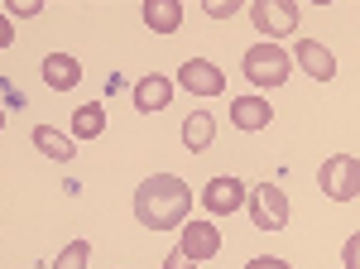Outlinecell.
I'll use <instances>...</instances> for the list:
<instances>
[{
	"instance_id": "cell-21",
	"label": "cell",
	"mask_w": 360,
	"mask_h": 269,
	"mask_svg": "<svg viewBox=\"0 0 360 269\" xmlns=\"http://www.w3.org/2000/svg\"><path fill=\"white\" fill-rule=\"evenodd\" d=\"M188 265H193V260H188V255H183V250H168L164 269H188Z\"/></svg>"
},
{
	"instance_id": "cell-19",
	"label": "cell",
	"mask_w": 360,
	"mask_h": 269,
	"mask_svg": "<svg viewBox=\"0 0 360 269\" xmlns=\"http://www.w3.org/2000/svg\"><path fill=\"white\" fill-rule=\"evenodd\" d=\"M341 265H346V269H360V231L341 245Z\"/></svg>"
},
{
	"instance_id": "cell-20",
	"label": "cell",
	"mask_w": 360,
	"mask_h": 269,
	"mask_svg": "<svg viewBox=\"0 0 360 269\" xmlns=\"http://www.w3.org/2000/svg\"><path fill=\"white\" fill-rule=\"evenodd\" d=\"M245 269H293V265H288V260H278V255H255Z\"/></svg>"
},
{
	"instance_id": "cell-13",
	"label": "cell",
	"mask_w": 360,
	"mask_h": 269,
	"mask_svg": "<svg viewBox=\"0 0 360 269\" xmlns=\"http://www.w3.org/2000/svg\"><path fill=\"white\" fill-rule=\"evenodd\" d=\"M212 139H217V120H212L207 111H193V115L183 120V144H188L193 154H207Z\"/></svg>"
},
{
	"instance_id": "cell-8",
	"label": "cell",
	"mask_w": 360,
	"mask_h": 269,
	"mask_svg": "<svg viewBox=\"0 0 360 269\" xmlns=\"http://www.w3.org/2000/svg\"><path fill=\"white\" fill-rule=\"evenodd\" d=\"M178 82H183L188 92H197V96H217V92L226 87L221 68H217V63H207V58H188V63L178 68Z\"/></svg>"
},
{
	"instance_id": "cell-1",
	"label": "cell",
	"mask_w": 360,
	"mask_h": 269,
	"mask_svg": "<svg viewBox=\"0 0 360 269\" xmlns=\"http://www.w3.org/2000/svg\"><path fill=\"white\" fill-rule=\"evenodd\" d=\"M188 212H193V188L173 173H154L144 178L135 192V216L139 226L149 231H173V226H188Z\"/></svg>"
},
{
	"instance_id": "cell-11",
	"label": "cell",
	"mask_w": 360,
	"mask_h": 269,
	"mask_svg": "<svg viewBox=\"0 0 360 269\" xmlns=\"http://www.w3.org/2000/svg\"><path fill=\"white\" fill-rule=\"evenodd\" d=\"M231 120H236L240 130H264V125L274 120V106H269L264 96H236V101H231Z\"/></svg>"
},
{
	"instance_id": "cell-5",
	"label": "cell",
	"mask_w": 360,
	"mask_h": 269,
	"mask_svg": "<svg viewBox=\"0 0 360 269\" xmlns=\"http://www.w3.org/2000/svg\"><path fill=\"white\" fill-rule=\"evenodd\" d=\"M298 15H303V10H298L293 0H255V5H250V20H255V29H259L269 44L283 39V34H293V29H298Z\"/></svg>"
},
{
	"instance_id": "cell-4",
	"label": "cell",
	"mask_w": 360,
	"mask_h": 269,
	"mask_svg": "<svg viewBox=\"0 0 360 269\" xmlns=\"http://www.w3.org/2000/svg\"><path fill=\"white\" fill-rule=\"evenodd\" d=\"M245 207H250V221H255L259 231H283V226H288V192L274 188V183L250 188Z\"/></svg>"
},
{
	"instance_id": "cell-6",
	"label": "cell",
	"mask_w": 360,
	"mask_h": 269,
	"mask_svg": "<svg viewBox=\"0 0 360 269\" xmlns=\"http://www.w3.org/2000/svg\"><path fill=\"white\" fill-rule=\"evenodd\" d=\"M202 207H207V216L240 212V207H245V183H240V178H212L207 192H202Z\"/></svg>"
},
{
	"instance_id": "cell-2",
	"label": "cell",
	"mask_w": 360,
	"mask_h": 269,
	"mask_svg": "<svg viewBox=\"0 0 360 269\" xmlns=\"http://www.w3.org/2000/svg\"><path fill=\"white\" fill-rule=\"evenodd\" d=\"M240 68H245V77L255 82V87H283L288 73H293V63H288V54H283V44H269V39H259L255 49H245Z\"/></svg>"
},
{
	"instance_id": "cell-12",
	"label": "cell",
	"mask_w": 360,
	"mask_h": 269,
	"mask_svg": "<svg viewBox=\"0 0 360 269\" xmlns=\"http://www.w3.org/2000/svg\"><path fill=\"white\" fill-rule=\"evenodd\" d=\"M298 63H303L307 77H317V82H332L336 77V58L327 54L317 39H298Z\"/></svg>"
},
{
	"instance_id": "cell-14",
	"label": "cell",
	"mask_w": 360,
	"mask_h": 269,
	"mask_svg": "<svg viewBox=\"0 0 360 269\" xmlns=\"http://www.w3.org/2000/svg\"><path fill=\"white\" fill-rule=\"evenodd\" d=\"M144 25L154 34H173L183 25V5L178 0H144Z\"/></svg>"
},
{
	"instance_id": "cell-17",
	"label": "cell",
	"mask_w": 360,
	"mask_h": 269,
	"mask_svg": "<svg viewBox=\"0 0 360 269\" xmlns=\"http://www.w3.org/2000/svg\"><path fill=\"white\" fill-rule=\"evenodd\" d=\"M86 260H91V241H72L53 260V269H86Z\"/></svg>"
},
{
	"instance_id": "cell-15",
	"label": "cell",
	"mask_w": 360,
	"mask_h": 269,
	"mask_svg": "<svg viewBox=\"0 0 360 269\" xmlns=\"http://www.w3.org/2000/svg\"><path fill=\"white\" fill-rule=\"evenodd\" d=\"M34 149H39V154H49L53 163H68L72 154H77V149H72V139H68V134H58L53 125H34Z\"/></svg>"
},
{
	"instance_id": "cell-7",
	"label": "cell",
	"mask_w": 360,
	"mask_h": 269,
	"mask_svg": "<svg viewBox=\"0 0 360 269\" xmlns=\"http://www.w3.org/2000/svg\"><path fill=\"white\" fill-rule=\"evenodd\" d=\"M178 250L188 255V260H212L217 250H221V231L202 216V221H188L183 226V241H178Z\"/></svg>"
},
{
	"instance_id": "cell-10",
	"label": "cell",
	"mask_w": 360,
	"mask_h": 269,
	"mask_svg": "<svg viewBox=\"0 0 360 269\" xmlns=\"http://www.w3.org/2000/svg\"><path fill=\"white\" fill-rule=\"evenodd\" d=\"M44 82H49L53 92H72V87L82 82V63L72 54H49L44 58Z\"/></svg>"
},
{
	"instance_id": "cell-3",
	"label": "cell",
	"mask_w": 360,
	"mask_h": 269,
	"mask_svg": "<svg viewBox=\"0 0 360 269\" xmlns=\"http://www.w3.org/2000/svg\"><path fill=\"white\" fill-rule=\"evenodd\" d=\"M317 188L327 192L332 202L360 197V159L356 154H332V159L322 163V173H317Z\"/></svg>"
},
{
	"instance_id": "cell-9",
	"label": "cell",
	"mask_w": 360,
	"mask_h": 269,
	"mask_svg": "<svg viewBox=\"0 0 360 269\" xmlns=\"http://www.w3.org/2000/svg\"><path fill=\"white\" fill-rule=\"evenodd\" d=\"M130 101H135V111H144V115H154V111H168V101H173V82H168L164 73H149V77H139V82H135Z\"/></svg>"
},
{
	"instance_id": "cell-16",
	"label": "cell",
	"mask_w": 360,
	"mask_h": 269,
	"mask_svg": "<svg viewBox=\"0 0 360 269\" xmlns=\"http://www.w3.org/2000/svg\"><path fill=\"white\" fill-rule=\"evenodd\" d=\"M101 130H106V111L101 106H77L72 111V134H77V139H96Z\"/></svg>"
},
{
	"instance_id": "cell-22",
	"label": "cell",
	"mask_w": 360,
	"mask_h": 269,
	"mask_svg": "<svg viewBox=\"0 0 360 269\" xmlns=\"http://www.w3.org/2000/svg\"><path fill=\"white\" fill-rule=\"evenodd\" d=\"M5 15H25V20H29V15H39V0H25V5H10Z\"/></svg>"
},
{
	"instance_id": "cell-18",
	"label": "cell",
	"mask_w": 360,
	"mask_h": 269,
	"mask_svg": "<svg viewBox=\"0 0 360 269\" xmlns=\"http://www.w3.org/2000/svg\"><path fill=\"white\" fill-rule=\"evenodd\" d=\"M207 15L212 20H231V15H240V0H207Z\"/></svg>"
}]
</instances>
